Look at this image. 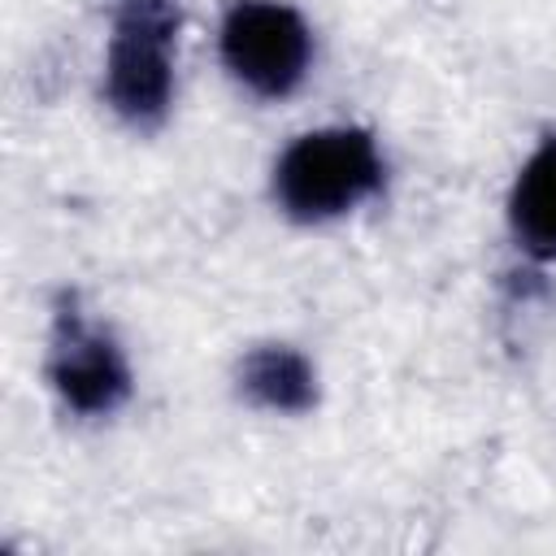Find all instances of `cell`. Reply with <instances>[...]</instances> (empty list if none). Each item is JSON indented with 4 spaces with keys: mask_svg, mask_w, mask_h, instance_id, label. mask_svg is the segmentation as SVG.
I'll use <instances>...</instances> for the list:
<instances>
[{
    "mask_svg": "<svg viewBox=\"0 0 556 556\" xmlns=\"http://www.w3.org/2000/svg\"><path fill=\"white\" fill-rule=\"evenodd\" d=\"M382 156L369 130L326 126L300 135L274 165V200L295 222H330L352 213L382 187Z\"/></svg>",
    "mask_w": 556,
    "mask_h": 556,
    "instance_id": "1",
    "label": "cell"
},
{
    "mask_svg": "<svg viewBox=\"0 0 556 556\" xmlns=\"http://www.w3.org/2000/svg\"><path fill=\"white\" fill-rule=\"evenodd\" d=\"M113 39L104 56V100L139 130L156 126L174 100L178 0H113Z\"/></svg>",
    "mask_w": 556,
    "mask_h": 556,
    "instance_id": "2",
    "label": "cell"
},
{
    "mask_svg": "<svg viewBox=\"0 0 556 556\" xmlns=\"http://www.w3.org/2000/svg\"><path fill=\"white\" fill-rule=\"evenodd\" d=\"M313 56V35L291 4L278 0H235L222 17V61L256 96H291Z\"/></svg>",
    "mask_w": 556,
    "mask_h": 556,
    "instance_id": "3",
    "label": "cell"
},
{
    "mask_svg": "<svg viewBox=\"0 0 556 556\" xmlns=\"http://www.w3.org/2000/svg\"><path fill=\"white\" fill-rule=\"evenodd\" d=\"M48 378L61 404L78 417H109L130 400V365L109 330L87 321L74 295L56 300Z\"/></svg>",
    "mask_w": 556,
    "mask_h": 556,
    "instance_id": "4",
    "label": "cell"
},
{
    "mask_svg": "<svg viewBox=\"0 0 556 556\" xmlns=\"http://www.w3.org/2000/svg\"><path fill=\"white\" fill-rule=\"evenodd\" d=\"M508 226L534 261H556V135H547L521 165L508 195Z\"/></svg>",
    "mask_w": 556,
    "mask_h": 556,
    "instance_id": "5",
    "label": "cell"
},
{
    "mask_svg": "<svg viewBox=\"0 0 556 556\" xmlns=\"http://www.w3.org/2000/svg\"><path fill=\"white\" fill-rule=\"evenodd\" d=\"M239 391L269 413H308L317 404V374L304 352L265 343L239 361Z\"/></svg>",
    "mask_w": 556,
    "mask_h": 556,
    "instance_id": "6",
    "label": "cell"
}]
</instances>
